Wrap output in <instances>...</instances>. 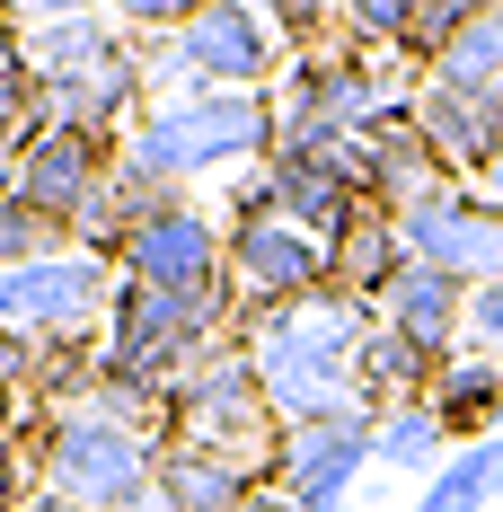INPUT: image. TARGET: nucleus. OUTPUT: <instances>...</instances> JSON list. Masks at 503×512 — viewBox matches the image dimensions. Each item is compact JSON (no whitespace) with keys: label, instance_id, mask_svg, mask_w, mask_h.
Returning a JSON list of instances; mask_svg holds the SVG:
<instances>
[{"label":"nucleus","instance_id":"f257e3e1","mask_svg":"<svg viewBox=\"0 0 503 512\" xmlns=\"http://www.w3.org/2000/svg\"><path fill=\"white\" fill-rule=\"evenodd\" d=\"M283 133V98L274 89H195V98H151L124 133V168H142L168 195H195V186H230L274 159Z\"/></svg>","mask_w":503,"mask_h":512},{"label":"nucleus","instance_id":"f03ea898","mask_svg":"<svg viewBox=\"0 0 503 512\" xmlns=\"http://www.w3.org/2000/svg\"><path fill=\"white\" fill-rule=\"evenodd\" d=\"M371 309L345 301V292H318V301L265 309L248 318V362L265 380V398L283 424H318V415H353L371 407L362 389V345H371Z\"/></svg>","mask_w":503,"mask_h":512},{"label":"nucleus","instance_id":"7ed1b4c3","mask_svg":"<svg viewBox=\"0 0 503 512\" xmlns=\"http://www.w3.org/2000/svg\"><path fill=\"white\" fill-rule=\"evenodd\" d=\"M27 451H36L45 486L80 495L89 512H168V495H159V433H133V424L89 415V407H53V415H36Z\"/></svg>","mask_w":503,"mask_h":512},{"label":"nucleus","instance_id":"20e7f679","mask_svg":"<svg viewBox=\"0 0 503 512\" xmlns=\"http://www.w3.org/2000/svg\"><path fill=\"white\" fill-rule=\"evenodd\" d=\"M283 36L248 0H186V27L151 45V98H195V89H283Z\"/></svg>","mask_w":503,"mask_h":512},{"label":"nucleus","instance_id":"39448f33","mask_svg":"<svg viewBox=\"0 0 503 512\" xmlns=\"http://www.w3.org/2000/svg\"><path fill=\"white\" fill-rule=\"evenodd\" d=\"M115 265L89 248H53L36 265H9L0 274V336L62 354V345H106V309H115Z\"/></svg>","mask_w":503,"mask_h":512},{"label":"nucleus","instance_id":"423d86ee","mask_svg":"<svg viewBox=\"0 0 503 512\" xmlns=\"http://www.w3.org/2000/svg\"><path fill=\"white\" fill-rule=\"evenodd\" d=\"M168 442H203V451H230V460H274L283 415H274V398H265V380L248 362V336L221 345L212 362H195L168 389Z\"/></svg>","mask_w":503,"mask_h":512},{"label":"nucleus","instance_id":"0eeeda50","mask_svg":"<svg viewBox=\"0 0 503 512\" xmlns=\"http://www.w3.org/2000/svg\"><path fill=\"white\" fill-rule=\"evenodd\" d=\"M371 460H380V407L283 424V442H274V486L292 495V512H345Z\"/></svg>","mask_w":503,"mask_h":512},{"label":"nucleus","instance_id":"6e6552de","mask_svg":"<svg viewBox=\"0 0 503 512\" xmlns=\"http://www.w3.org/2000/svg\"><path fill=\"white\" fill-rule=\"evenodd\" d=\"M115 274L142 283V292H221V283H230V221L203 212L195 195H177L168 212H151V221L124 239Z\"/></svg>","mask_w":503,"mask_h":512},{"label":"nucleus","instance_id":"1a4fd4ad","mask_svg":"<svg viewBox=\"0 0 503 512\" xmlns=\"http://www.w3.org/2000/svg\"><path fill=\"white\" fill-rule=\"evenodd\" d=\"M230 292L248 301V318L318 301V292H336V248H318L283 212H248V221H230Z\"/></svg>","mask_w":503,"mask_h":512},{"label":"nucleus","instance_id":"9d476101","mask_svg":"<svg viewBox=\"0 0 503 512\" xmlns=\"http://www.w3.org/2000/svg\"><path fill=\"white\" fill-rule=\"evenodd\" d=\"M406 239V265H433V274H451V283H503V204L486 186H442L433 204H415L398 221Z\"/></svg>","mask_w":503,"mask_h":512},{"label":"nucleus","instance_id":"9b49d317","mask_svg":"<svg viewBox=\"0 0 503 512\" xmlns=\"http://www.w3.org/2000/svg\"><path fill=\"white\" fill-rule=\"evenodd\" d=\"M389 71H398V62H371V53L336 45V53L292 62L274 98H283V115H309V124H327V133H371L398 98H415V80H389Z\"/></svg>","mask_w":503,"mask_h":512},{"label":"nucleus","instance_id":"f8f14e48","mask_svg":"<svg viewBox=\"0 0 503 512\" xmlns=\"http://www.w3.org/2000/svg\"><path fill=\"white\" fill-rule=\"evenodd\" d=\"M124 168V133H80V124H36L27 142V168H18V204L45 212L53 230L71 239L80 212L98 204V186Z\"/></svg>","mask_w":503,"mask_h":512},{"label":"nucleus","instance_id":"ddd939ff","mask_svg":"<svg viewBox=\"0 0 503 512\" xmlns=\"http://www.w3.org/2000/svg\"><path fill=\"white\" fill-rule=\"evenodd\" d=\"M442 186H451V168H442V159H433V142H424L415 98H398L371 133H362V195H371V212L406 221L415 204H433Z\"/></svg>","mask_w":503,"mask_h":512},{"label":"nucleus","instance_id":"4468645a","mask_svg":"<svg viewBox=\"0 0 503 512\" xmlns=\"http://www.w3.org/2000/svg\"><path fill=\"white\" fill-rule=\"evenodd\" d=\"M415 124H424V142L433 159L451 168V186H486V168L503 151V98H468V89H415Z\"/></svg>","mask_w":503,"mask_h":512},{"label":"nucleus","instance_id":"2eb2a0df","mask_svg":"<svg viewBox=\"0 0 503 512\" xmlns=\"http://www.w3.org/2000/svg\"><path fill=\"white\" fill-rule=\"evenodd\" d=\"M18 45L36 62V89H62V80H80V71H98L106 53L124 45V18L115 9H18Z\"/></svg>","mask_w":503,"mask_h":512},{"label":"nucleus","instance_id":"dca6fc26","mask_svg":"<svg viewBox=\"0 0 503 512\" xmlns=\"http://www.w3.org/2000/svg\"><path fill=\"white\" fill-rule=\"evenodd\" d=\"M265 486H274V460H230V451H203V442H159V495H168V512H239Z\"/></svg>","mask_w":503,"mask_h":512},{"label":"nucleus","instance_id":"f3484780","mask_svg":"<svg viewBox=\"0 0 503 512\" xmlns=\"http://www.w3.org/2000/svg\"><path fill=\"white\" fill-rule=\"evenodd\" d=\"M380 327H398V336H415L424 354H459V327H468V283H451V274H433V265H406L398 292L380 301Z\"/></svg>","mask_w":503,"mask_h":512},{"label":"nucleus","instance_id":"a211bd4d","mask_svg":"<svg viewBox=\"0 0 503 512\" xmlns=\"http://www.w3.org/2000/svg\"><path fill=\"white\" fill-rule=\"evenodd\" d=\"M433 415H442V433H451L459 451L468 442H495L503 433V362L495 354H451L442 380H433Z\"/></svg>","mask_w":503,"mask_h":512},{"label":"nucleus","instance_id":"6ab92c4d","mask_svg":"<svg viewBox=\"0 0 503 512\" xmlns=\"http://www.w3.org/2000/svg\"><path fill=\"white\" fill-rule=\"evenodd\" d=\"M398 274H406V239H398V221H389V212H371L345 248H336V292L380 318V301L398 292Z\"/></svg>","mask_w":503,"mask_h":512},{"label":"nucleus","instance_id":"aec40b11","mask_svg":"<svg viewBox=\"0 0 503 512\" xmlns=\"http://www.w3.org/2000/svg\"><path fill=\"white\" fill-rule=\"evenodd\" d=\"M451 433H442V415H433V398H398V407H380V468H406V477H442L451 468Z\"/></svg>","mask_w":503,"mask_h":512},{"label":"nucleus","instance_id":"412c9836","mask_svg":"<svg viewBox=\"0 0 503 512\" xmlns=\"http://www.w3.org/2000/svg\"><path fill=\"white\" fill-rule=\"evenodd\" d=\"M345 18V45L353 53H406L415 45V18H424V0H353V9H336Z\"/></svg>","mask_w":503,"mask_h":512},{"label":"nucleus","instance_id":"4be33fe9","mask_svg":"<svg viewBox=\"0 0 503 512\" xmlns=\"http://www.w3.org/2000/svg\"><path fill=\"white\" fill-rule=\"evenodd\" d=\"M45 124V89H36V62L18 45V18H0V133H36Z\"/></svg>","mask_w":503,"mask_h":512},{"label":"nucleus","instance_id":"5701e85b","mask_svg":"<svg viewBox=\"0 0 503 512\" xmlns=\"http://www.w3.org/2000/svg\"><path fill=\"white\" fill-rule=\"evenodd\" d=\"M53 248H71V239L53 230L45 212H27L18 186H9V195H0V274H9V265H36V256H53Z\"/></svg>","mask_w":503,"mask_h":512},{"label":"nucleus","instance_id":"b1692460","mask_svg":"<svg viewBox=\"0 0 503 512\" xmlns=\"http://www.w3.org/2000/svg\"><path fill=\"white\" fill-rule=\"evenodd\" d=\"M459 354H495L503 362V283L468 292V327H459Z\"/></svg>","mask_w":503,"mask_h":512},{"label":"nucleus","instance_id":"393cba45","mask_svg":"<svg viewBox=\"0 0 503 512\" xmlns=\"http://www.w3.org/2000/svg\"><path fill=\"white\" fill-rule=\"evenodd\" d=\"M27 142H36V133H0V195L18 186V168H27Z\"/></svg>","mask_w":503,"mask_h":512},{"label":"nucleus","instance_id":"a878e982","mask_svg":"<svg viewBox=\"0 0 503 512\" xmlns=\"http://www.w3.org/2000/svg\"><path fill=\"white\" fill-rule=\"evenodd\" d=\"M27 512H89V504H80V495H62V486H45V477H36V495H27Z\"/></svg>","mask_w":503,"mask_h":512},{"label":"nucleus","instance_id":"bb28decb","mask_svg":"<svg viewBox=\"0 0 503 512\" xmlns=\"http://www.w3.org/2000/svg\"><path fill=\"white\" fill-rule=\"evenodd\" d=\"M239 512H292V495H283V486H265V495H248Z\"/></svg>","mask_w":503,"mask_h":512},{"label":"nucleus","instance_id":"cd10ccee","mask_svg":"<svg viewBox=\"0 0 503 512\" xmlns=\"http://www.w3.org/2000/svg\"><path fill=\"white\" fill-rule=\"evenodd\" d=\"M486 195H495V204H503V151H495V168H486Z\"/></svg>","mask_w":503,"mask_h":512},{"label":"nucleus","instance_id":"c85d7f7f","mask_svg":"<svg viewBox=\"0 0 503 512\" xmlns=\"http://www.w3.org/2000/svg\"><path fill=\"white\" fill-rule=\"evenodd\" d=\"M0 442H18V424H9V407H0Z\"/></svg>","mask_w":503,"mask_h":512},{"label":"nucleus","instance_id":"c756f323","mask_svg":"<svg viewBox=\"0 0 503 512\" xmlns=\"http://www.w3.org/2000/svg\"><path fill=\"white\" fill-rule=\"evenodd\" d=\"M495 460H503V433H495Z\"/></svg>","mask_w":503,"mask_h":512},{"label":"nucleus","instance_id":"7c9ffc66","mask_svg":"<svg viewBox=\"0 0 503 512\" xmlns=\"http://www.w3.org/2000/svg\"><path fill=\"white\" fill-rule=\"evenodd\" d=\"M486 512H503V504H486Z\"/></svg>","mask_w":503,"mask_h":512}]
</instances>
